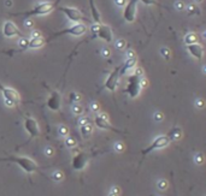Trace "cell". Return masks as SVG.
Wrapping results in <instances>:
<instances>
[{
  "label": "cell",
  "instance_id": "cell-1",
  "mask_svg": "<svg viewBox=\"0 0 206 196\" xmlns=\"http://www.w3.org/2000/svg\"><path fill=\"white\" fill-rule=\"evenodd\" d=\"M61 0H56V1H47V2H41L39 5H36L34 9L29 10V11H24V12H17V13H11L13 16H24V17H31V16H43V15H48L50 12H52L56 6L58 5Z\"/></svg>",
  "mask_w": 206,
  "mask_h": 196
},
{
  "label": "cell",
  "instance_id": "cell-2",
  "mask_svg": "<svg viewBox=\"0 0 206 196\" xmlns=\"http://www.w3.org/2000/svg\"><path fill=\"white\" fill-rule=\"evenodd\" d=\"M1 161H11V162H15L17 164L22 170L27 173H33V172H39L40 169L38 166V164L31 160L30 158L27 157H9V158H4V159H0Z\"/></svg>",
  "mask_w": 206,
  "mask_h": 196
},
{
  "label": "cell",
  "instance_id": "cell-3",
  "mask_svg": "<svg viewBox=\"0 0 206 196\" xmlns=\"http://www.w3.org/2000/svg\"><path fill=\"white\" fill-rule=\"evenodd\" d=\"M0 92L2 93V98H4V102L7 107H17L21 102V96L18 94L17 90L5 87L0 83Z\"/></svg>",
  "mask_w": 206,
  "mask_h": 196
},
{
  "label": "cell",
  "instance_id": "cell-4",
  "mask_svg": "<svg viewBox=\"0 0 206 196\" xmlns=\"http://www.w3.org/2000/svg\"><path fill=\"white\" fill-rule=\"evenodd\" d=\"M141 77L142 76H138L135 74H131L129 76V78H128V84H127L125 93L131 99L136 98L140 94L141 89H142V87H141Z\"/></svg>",
  "mask_w": 206,
  "mask_h": 196
},
{
  "label": "cell",
  "instance_id": "cell-5",
  "mask_svg": "<svg viewBox=\"0 0 206 196\" xmlns=\"http://www.w3.org/2000/svg\"><path fill=\"white\" fill-rule=\"evenodd\" d=\"M58 10L63 12L69 20L74 23H80V22H89V18H87L82 12L79 10V9H75V7H66V6H61L58 7Z\"/></svg>",
  "mask_w": 206,
  "mask_h": 196
},
{
  "label": "cell",
  "instance_id": "cell-6",
  "mask_svg": "<svg viewBox=\"0 0 206 196\" xmlns=\"http://www.w3.org/2000/svg\"><path fill=\"white\" fill-rule=\"evenodd\" d=\"M87 33V27L86 24H83L82 22L80 23H75L72 24L71 27L64 29L62 31H58L56 34H53L52 38H57V36H61V35H72V36H82Z\"/></svg>",
  "mask_w": 206,
  "mask_h": 196
},
{
  "label": "cell",
  "instance_id": "cell-7",
  "mask_svg": "<svg viewBox=\"0 0 206 196\" xmlns=\"http://www.w3.org/2000/svg\"><path fill=\"white\" fill-rule=\"evenodd\" d=\"M170 138L167 137L166 135H162V136H158L157 138H154L153 140V142L147 147V148H145L142 149V155H146V154H148V153H151V152H153V151H157V149H162V148H165V147H167L169 144H170Z\"/></svg>",
  "mask_w": 206,
  "mask_h": 196
},
{
  "label": "cell",
  "instance_id": "cell-8",
  "mask_svg": "<svg viewBox=\"0 0 206 196\" xmlns=\"http://www.w3.org/2000/svg\"><path fill=\"white\" fill-rule=\"evenodd\" d=\"M136 12H138V0H129L125 5H124L123 10V18L128 23H133L136 17Z\"/></svg>",
  "mask_w": 206,
  "mask_h": 196
},
{
  "label": "cell",
  "instance_id": "cell-9",
  "mask_svg": "<svg viewBox=\"0 0 206 196\" xmlns=\"http://www.w3.org/2000/svg\"><path fill=\"white\" fill-rule=\"evenodd\" d=\"M24 128L30 135V138H35L40 136V126L34 118L29 116H24Z\"/></svg>",
  "mask_w": 206,
  "mask_h": 196
},
{
  "label": "cell",
  "instance_id": "cell-10",
  "mask_svg": "<svg viewBox=\"0 0 206 196\" xmlns=\"http://www.w3.org/2000/svg\"><path fill=\"white\" fill-rule=\"evenodd\" d=\"M2 34H4V36L7 38V39L17 38V36H18V38H23L20 28H18L13 22H11V20H7V22L4 23V25H2Z\"/></svg>",
  "mask_w": 206,
  "mask_h": 196
},
{
  "label": "cell",
  "instance_id": "cell-11",
  "mask_svg": "<svg viewBox=\"0 0 206 196\" xmlns=\"http://www.w3.org/2000/svg\"><path fill=\"white\" fill-rule=\"evenodd\" d=\"M120 70H121V66H117L113 69V71L109 75V77L106 78L105 83H104V87L110 90V92H115L116 88H117V84H118V79L121 77L120 75Z\"/></svg>",
  "mask_w": 206,
  "mask_h": 196
},
{
  "label": "cell",
  "instance_id": "cell-12",
  "mask_svg": "<svg viewBox=\"0 0 206 196\" xmlns=\"http://www.w3.org/2000/svg\"><path fill=\"white\" fill-rule=\"evenodd\" d=\"M95 36L100 38V39L103 40V41H105L106 43H110V42H112V40H113V33H112V30H111V28H110L109 25L100 23V24L98 25V30H97Z\"/></svg>",
  "mask_w": 206,
  "mask_h": 196
},
{
  "label": "cell",
  "instance_id": "cell-13",
  "mask_svg": "<svg viewBox=\"0 0 206 196\" xmlns=\"http://www.w3.org/2000/svg\"><path fill=\"white\" fill-rule=\"evenodd\" d=\"M88 159H89V155L87 153H76L74 158H72V167L76 170V171H81L83 170L86 166H87V162H88Z\"/></svg>",
  "mask_w": 206,
  "mask_h": 196
},
{
  "label": "cell",
  "instance_id": "cell-14",
  "mask_svg": "<svg viewBox=\"0 0 206 196\" xmlns=\"http://www.w3.org/2000/svg\"><path fill=\"white\" fill-rule=\"evenodd\" d=\"M61 106H62V95L57 90H53L47 100V107L51 111L57 112L61 110Z\"/></svg>",
  "mask_w": 206,
  "mask_h": 196
},
{
  "label": "cell",
  "instance_id": "cell-15",
  "mask_svg": "<svg viewBox=\"0 0 206 196\" xmlns=\"http://www.w3.org/2000/svg\"><path fill=\"white\" fill-rule=\"evenodd\" d=\"M187 48H188V52L192 54V57H194L198 60H201L204 57V47L201 45H199L198 42L197 43H190V45H187Z\"/></svg>",
  "mask_w": 206,
  "mask_h": 196
},
{
  "label": "cell",
  "instance_id": "cell-16",
  "mask_svg": "<svg viewBox=\"0 0 206 196\" xmlns=\"http://www.w3.org/2000/svg\"><path fill=\"white\" fill-rule=\"evenodd\" d=\"M93 122H94L95 126L99 128V129H103V130H111V131H118V130H116V129H113V128L111 126V124H110L109 120L101 118L99 114H97V116L94 117V120H93Z\"/></svg>",
  "mask_w": 206,
  "mask_h": 196
},
{
  "label": "cell",
  "instance_id": "cell-17",
  "mask_svg": "<svg viewBox=\"0 0 206 196\" xmlns=\"http://www.w3.org/2000/svg\"><path fill=\"white\" fill-rule=\"evenodd\" d=\"M136 63H138V58H136V57H134V58H128L127 60H125V63L121 66L120 75L122 76V75H124L125 72H128V71H130L131 69H134L135 65H136Z\"/></svg>",
  "mask_w": 206,
  "mask_h": 196
},
{
  "label": "cell",
  "instance_id": "cell-18",
  "mask_svg": "<svg viewBox=\"0 0 206 196\" xmlns=\"http://www.w3.org/2000/svg\"><path fill=\"white\" fill-rule=\"evenodd\" d=\"M89 5H90V11H92V18L94 20V23L97 24H100L101 23V15L100 12L98 11L95 4H94V0H89Z\"/></svg>",
  "mask_w": 206,
  "mask_h": 196
},
{
  "label": "cell",
  "instance_id": "cell-19",
  "mask_svg": "<svg viewBox=\"0 0 206 196\" xmlns=\"http://www.w3.org/2000/svg\"><path fill=\"white\" fill-rule=\"evenodd\" d=\"M47 42V40H45L43 38H35V39H30L29 40V45H28V48H31V49H36V48H41L45 46V43Z\"/></svg>",
  "mask_w": 206,
  "mask_h": 196
},
{
  "label": "cell",
  "instance_id": "cell-20",
  "mask_svg": "<svg viewBox=\"0 0 206 196\" xmlns=\"http://www.w3.org/2000/svg\"><path fill=\"white\" fill-rule=\"evenodd\" d=\"M166 136L170 138V141L180 140V138L182 137V130H181L178 126H175V128H172V129L169 131V134H167Z\"/></svg>",
  "mask_w": 206,
  "mask_h": 196
},
{
  "label": "cell",
  "instance_id": "cell-21",
  "mask_svg": "<svg viewBox=\"0 0 206 196\" xmlns=\"http://www.w3.org/2000/svg\"><path fill=\"white\" fill-rule=\"evenodd\" d=\"M80 131H81V134H82L83 136L88 137V136H89V135L93 132V124H92V123H88V124L81 125V128H80Z\"/></svg>",
  "mask_w": 206,
  "mask_h": 196
},
{
  "label": "cell",
  "instance_id": "cell-22",
  "mask_svg": "<svg viewBox=\"0 0 206 196\" xmlns=\"http://www.w3.org/2000/svg\"><path fill=\"white\" fill-rule=\"evenodd\" d=\"M199 41V36L197 35V34H194V33H189V34H187L185 36V42L186 45H190V43H197Z\"/></svg>",
  "mask_w": 206,
  "mask_h": 196
},
{
  "label": "cell",
  "instance_id": "cell-23",
  "mask_svg": "<svg viewBox=\"0 0 206 196\" xmlns=\"http://www.w3.org/2000/svg\"><path fill=\"white\" fill-rule=\"evenodd\" d=\"M72 113L76 116H82L83 114V106L79 102H74L72 105Z\"/></svg>",
  "mask_w": 206,
  "mask_h": 196
},
{
  "label": "cell",
  "instance_id": "cell-24",
  "mask_svg": "<svg viewBox=\"0 0 206 196\" xmlns=\"http://www.w3.org/2000/svg\"><path fill=\"white\" fill-rule=\"evenodd\" d=\"M28 45H29V40L27 39V38H21L20 40V42H18V46L21 47V51H25V49H28Z\"/></svg>",
  "mask_w": 206,
  "mask_h": 196
},
{
  "label": "cell",
  "instance_id": "cell-25",
  "mask_svg": "<svg viewBox=\"0 0 206 196\" xmlns=\"http://www.w3.org/2000/svg\"><path fill=\"white\" fill-rule=\"evenodd\" d=\"M65 144L68 148H75L76 147V140L74 137H66L65 138Z\"/></svg>",
  "mask_w": 206,
  "mask_h": 196
},
{
  "label": "cell",
  "instance_id": "cell-26",
  "mask_svg": "<svg viewBox=\"0 0 206 196\" xmlns=\"http://www.w3.org/2000/svg\"><path fill=\"white\" fill-rule=\"evenodd\" d=\"M69 98H70L71 102H79L81 100V95L79 93H76V92H71L70 95H69Z\"/></svg>",
  "mask_w": 206,
  "mask_h": 196
},
{
  "label": "cell",
  "instance_id": "cell-27",
  "mask_svg": "<svg viewBox=\"0 0 206 196\" xmlns=\"http://www.w3.org/2000/svg\"><path fill=\"white\" fill-rule=\"evenodd\" d=\"M127 47V41L124 39H120L116 41V48L117 49H124Z\"/></svg>",
  "mask_w": 206,
  "mask_h": 196
},
{
  "label": "cell",
  "instance_id": "cell-28",
  "mask_svg": "<svg viewBox=\"0 0 206 196\" xmlns=\"http://www.w3.org/2000/svg\"><path fill=\"white\" fill-rule=\"evenodd\" d=\"M59 134H61V136H68V134H69V128H68L66 125L59 126Z\"/></svg>",
  "mask_w": 206,
  "mask_h": 196
},
{
  "label": "cell",
  "instance_id": "cell-29",
  "mask_svg": "<svg viewBox=\"0 0 206 196\" xmlns=\"http://www.w3.org/2000/svg\"><path fill=\"white\" fill-rule=\"evenodd\" d=\"M101 56L105 57V58H109L111 56V49L109 47H104L103 49H101Z\"/></svg>",
  "mask_w": 206,
  "mask_h": 196
},
{
  "label": "cell",
  "instance_id": "cell-30",
  "mask_svg": "<svg viewBox=\"0 0 206 196\" xmlns=\"http://www.w3.org/2000/svg\"><path fill=\"white\" fill-rule=\"evenodd\" d=\"M62 179H63V175L59 171H57V172L53 173V180H54V182H61Z\"/></svg>",
  "mask_w": 206,
  "mask_h": 196
},
{
  "label": "cell",
  "instance_id": "cell-31",
  "mask_svg": "<svg viewBox=\"0 0 206 196\" xmlns=\"http://www.w3.org/2000/svg\"><path fill=\"white\" fill-rule=\"evenodd\" d=\"M160 54H162L165 59H169V57H170V51H169L167 48L163 47V48L160 49Z\"/></svg>",
  "mask_w": 206,
  "mask_h": 196
},
{
  "label": "cell",
  "instance_id": "cell-32",
  "mask_svg": "<svg viewBox=\"0 0 206 196\" xmlns=\"http://www.w3.org/2000/svg\"><path fill=\"white\" fill-rule=\"evenodd\" d=\"M24 27L25 28H34V20L30 18H27L24 20Z\"/></svg>",
  "mask_w": 206,
  "mask_h": 196
},
{
  "label": "cell",
  "instance_id": "cell-33",
  "mask_svg": "<svg viewBox=\"0 0 206 196\" xmlns=\"http://www.w3.org/2000/svg\"><path fill=\"white\" fill-rule=\"evenodd\" d=\"M195 162L199 164V165H201V164L204 162V157H203L201 153H198V154L195 155Z\"/></svg>",
  "mask_w": 206,
  "mask_h": 196
},
{
  "label": "cell",
  "instance_id": "cell-34",
  "mask_svg": "<svg viewBox=\"0 0 206 196\" xmlns=\"http://www.w3.org/2000/svg\"><path fill=\"white\" fill-rule=\"evenodd\" d=\"M88 123H92L90 118H88V117H82V118H80V120H79V124H80V125H84V124H88Z\"/></svg>",
  "mask_w": 206,
  "mask_h": 196
},
{
  "label": "cell",
  "instance_id": "cell-35",
  "mask_svg": "<svg viewBox=\"0 0 206 196\" xmlns=\"http://www.w3.org/2000/svg\"><path fill=\"white\" fill-rule=\"evenodd\" d=\"M30 36H31V39H35V38H41V31L40 30H36V29H34L33 31H31V34H30Z\"/></svg>",
  "mask_w": 206,
  "mask_h": 196
},
{
  "label": "cell",
  "instance_id": "cell-36",
  "mask_svg": "<svg viewBox=\"0 0 206 196\" xmlns=\"http://www.w3.org/2000/svg\"><path fill=\"white\" fill-rule=\"evenodd\" d=\"M115 151L117 152V153H121V152H123L124 151V146L123 143H116V146H115Z\"/></svg>",
  "mask_w": 206,
  "mask_h": 196
},
{
  "label": "cell",
  "instance_id": "cell-37",
  "mask_svg": "<svg viewBox=\"0 0 206 196\" xmlns=\"http://www.w3.org/2000/svg\"><path fill=\"white\" fill-rule=\"evenodd\" d=\"M140 1L144 2L145 5H159L157 0H140Z\"/></svg>",
  "mask_w": 206,
  "mask_h": 196
},
{
  "label": "cell",
  "instance_id": "cell-38",
  "mask_svg": "<svg viewBox=\"0 0 206 196\" xmlns=\"http://www.w3.org/2000/svg\"><path fill=\"white\" fill-rule=\"evenodd\" d=\"M158 188H159L160 190H165V189L167 188V182H166V180H160V182L158 183Z\"/></svg>",
  "mask_w": 206,
  "mask_h": 196
},
{
  "label": "cell",
  "instance_id": "cell-39",
  "mask_svg": "<svg viewBox=\"0 0 206 196\" xmlns=\"http://www.w3.org/2000/svg\"><path fill=\"white\" fill-rule=\"evenodd\" d=\"M175 6H176V9L177 10H180V11H182V10H185V4H183V1H176V4H175Z\"/></svg>",
  "mask_w": 206,
  "mask_h": 196
},
{
  "label": "cell",
  "instance_id": "cell-40",
  "mask_svg": "<svg viewBox=\"0 0 206 196\" xmlns=\"http://www.w3.org/2000/svg\"><path fill=\"white\" fill-rule=\"evenodd\" d=\"M45 153H46L47 157H52V155L54 154V149H53L52 147H47V148L45 149Z\"/></svg>",
  "mask_w": 206,
  "mask_h": 196
},
{
  "label": "cell",
  "instance_id": "cell-41",
  "mask_svg": "<svg viewBox=\"0 0 206 196\" xmlns=\"http://www.w3.org/2000/svg\"><path fill=\"white\" fill-rule=\"evenodd\" d=\"M204 105H205V102H204V100H203V99H198V100L195 101V106H197L198 108H203V107H204Z\"/></svg>",
  "mask_w": 206,
  "mask_h": 196
},
{
  "label": "cell",
  "instance_id": "cell-42",
  "mask_svg": "<svg viewBox=\"0 0 206 196\" xmlns=\"http://www.w3.org/2000/svg\"><path fill=\"white\" fill-rule=\"evenodd\" d=\"M163 118H164V116H163V113H162V112H157V113L154 114V119H156L157 122H162V120H163Z\"/></svg>",
  "mask_w": 206,
  "mask_h": 196
},
{
  "label": "cell",
  "instance_id": "cell-43",
  "mask_svg": "<svg viewBox=\"0 0 206 196\" xmlns=\"http://www.w3.org/2000/svg\"><path fill=\"white\" fill-rule=\"evenodd\" d=\"M115 4H116L118 7H123L124 5L127 4V0H115Z\"/></svg>",
  "mask_w": 206,
  "mask_h": 196
},
{
  "label": "cell",
  "instance_id": "cell-44",
  "mask_svg": "<svg viewBox=\"0 0 206 196\" xmlns=\"http://www.w3.org/2000/svg\"><path fill=\"white\" fill-rule=\"evenodd\" d=\"M90 108H92V111L98 112V111H99V103H98V102H93V103L90 105Z\"/></svg>",
  "mask_w": 206,
  "mask_h": 196
},
{
  "label": "cell",
  "instance_id": "cell-45",
  "mask_svg": "<svg viewBox=\"0 0 206 196\" xmlns=\"http://www.w3.org/2000/svg\"><path fill=\"white\" fill-rule=\"evenodd\" d=\"M111 194L120 196V194H121V190H120V188H118V187H115V188H112V190H111Z\"/></svg>",
  "mask_w": 206,
  "mask_h": 196
},
{
  "label": "cell",
  "instance_id": "cell-46",
  "mask_svg": "<svg viewBox=\"0 0 206 196\" xmlns=\"http://www.w3.org/2000/svg\"><path fill=\"white\" fill-rule=\"evenodd\" d=\"M127 57H128V58H134V57H136V54H135V52H134L133 49H129V51L127 52Z\"/></svg>",
  "mask_w": 206,
  "mask_h": 196
},
{
  "label": "cell",
  "instance_id": "cell-47",
  "mask_svg": "<svg viewBox=\"0 0 206 196\" xmlns=\"http://www.w3.org/2000/svg\"><path fill=\"white\" fill-rule=\"evenodd\" d=\"M134 74H135V75H138V76H142V70H141L140 67H136Z\"/></svg>",
  "mask_w": 206,
  "mask_h": 196
},
{
  "label": "cell",
  "instance_id": "cell-48",
  "mask_svg": "<svg viewBox=\"0 0 206 196\" xmlns=\"http://www.w3.org/2000/svg\"><path fill=\"white\" fill-rule=\"evenodd\" d=\"M141 87H147V79L141 77Z\"/></svg>",
  "mask_w": 206,
  "mask_h": 196
},
{
  "label": "cell",
  "instance_id": "cell-49",
  "mask_svg": "<svg viewBox=\"0 0 206 196\" xmlns=\"http://www.w3.org/2000/svg\"><path fill=\"white\" fill-rule=\"evenodd\" d=\"M99 116H100L101 118H104V119H106V120H109V117H107V114H106V113H100Z\"/></svg>",
  "mask_w": 206,
  "mask_h": 196
},
{
  "label": "cell",
  "instance_id": "cell-50",
  "mask_svg": "<svg viewBox=\"0 0 206 196\" xmlns=\"http://www.w3.org/2000/svg\"><path fill=\"white\" fill-rule=\"evenodd\" d=\"M6 5H9V6H10V5H11V1H10V0H7V1H6Z\"/></svg>",
  "mask_w": 206,
  "mask_h": 196
},
{
  "label": "cell",
  "instance_id": "cell-51",
  "mask_svg": "<svg viewBox=\"0 0 206 196\" xmlns=\"http://www.w3.org/2000/svg\"><path fill=\"white\" fill-rule=\"evenodd\" d=\"M195 1H197V2H201L203 0H195Z\"/></svg>",
  "mask_w": 206,
  "mask_h": 196
},
{
  "label": "cell",
  "instance_id": "cell-52",
  "mask_svg": "<svg viewBox=\"0 0 206 196\" xmlns=\"http://www.w3.org/2000/svg\"><path fill=\"white\" fill-rule=\"evenodd\" d=\"M110 196H117V195H113V194H110Z\"/></svg>",
  "mask_w": 206,
  "mask_h": 196
}]
</instances>
